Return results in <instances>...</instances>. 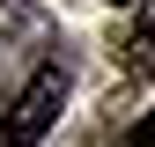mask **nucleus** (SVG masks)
Returning a JSON list of instances; mask_svg holds the SVG:
<instances>
[{"label":"nucleus","mask_w":155,"mask_h":147,"mask_svg":"<svg viewBox=\"0 0 155 147\" xmlns=\"http://www.w3.org/2000/svg\"><path fill=\"white\" fill-rule=\"evenodd\" d=\"M126 66L140 74V81H155V37H133V44H126Z\"/></svg>","instance_id":"2"},{"label":"nucleus","mask_w":155,"mask_h":147,"mask_svg":"<svg viewBox=\"0 0 155 147\" xmlns=\"http://www.w3.org/2000/svg\"><path fill=\"white\" fill-rule=\"evenodd\" d=\"M59 103H67V66H37L22 81V96L8 103V118H0V147H37L59 118Z\"/></svg>","instance_id":"1"},{"label":"nucleus","mask_w":155,"mask_h":147,"mask_svg":"<svg viewBox=\"0 0 155 147\" xmlns=\"http://www.w3.org/2000/svg\"><path fill=\"white\" fill-rule=\"evenodd\" d=\"M133 147H155V110H148L140 125H133Z\"/></svg>","instance_id":"3"},{"label":"nucleus","mask_w":155,"mask_h":147,"mask_svg":"<svg viewBox=\"0 0 155 147\" xmlns=\"http://www.w3.org/2000/svg\"><path fill=\"white\" fill-rule=\"evenodd\" d=\"M140 37H155V0H140Z\"/></svg>","instance_id":"4"}]
</instances>
